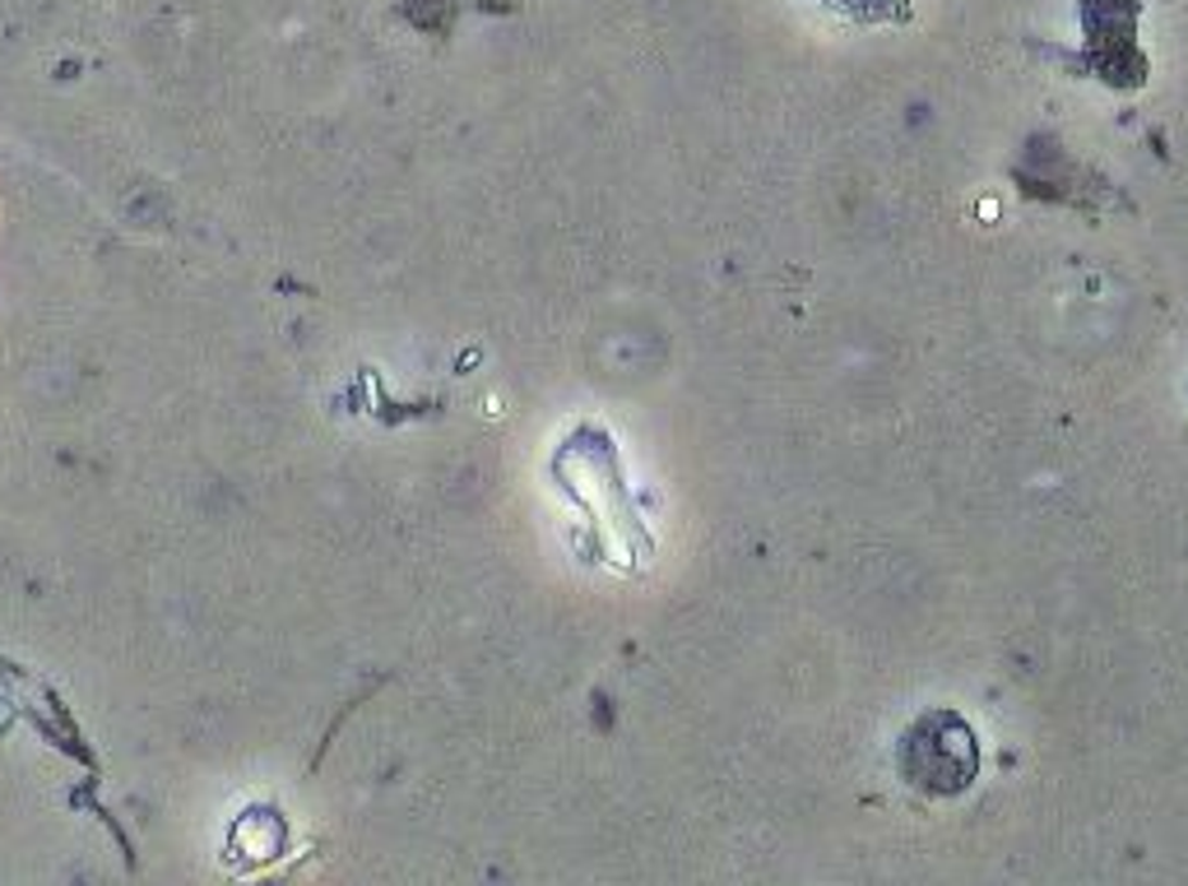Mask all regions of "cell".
I'll return each instance as SVG.
<instances>
[{"mask_svg":"<svg viewBox=\"0 0 1188 886\" xmlns=\"http://www.w3.org/2000/svg\"><path fill=\"white\" fill-rule=\"evenodd\" d=\"M901 771L915 789L929 794H961L980 771V747H975L970 724L952 710L919 715L901 743Z\"/></svg>","mask_w":1188,"mask_h":886,"instance_id":"obj_1","label":"cell"}]
</instances>
